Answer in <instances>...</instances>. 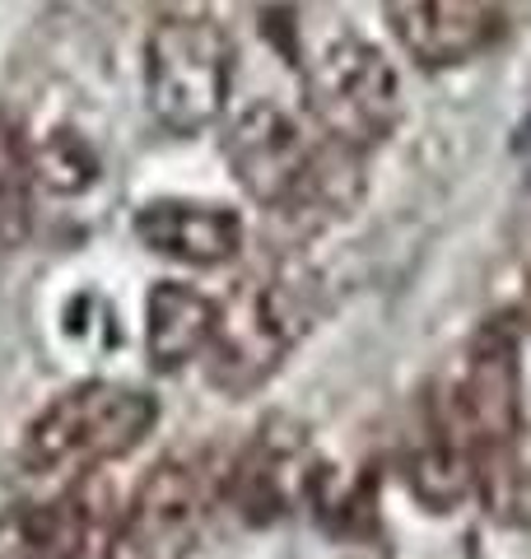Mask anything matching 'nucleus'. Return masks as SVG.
<instances>
[{
  "instance_id": "1",
  "label": "nucleus",
  "mask_w": 531,
  "mask_h": 559,
  "mask_svg": "<svg viewBox=\"0 0 531 559\" xmlns=\"http://www.w3.org/2000/svg\"><path fill=\"white\" fill-rule=\"evenodd\" d=\"M438 415L462 439L475 466V489L499 499L518 471L522 443V345L512 322H485L471 336L452 388L438 396Z\"/></svg>"
},
{
  "instance_id": "2",
  "label": "nucleus",
  "mask_w": 531,
  "mask_h": 559,
  "mask_svg": "<svg viewBox=\"0 0 531 559\" xmlns=\"http://www.w3.org/2000/svg\"><path fill=\"white\" fill-rule=\"evenodd\" d=\"M317 322V275L304 266H280L252 275L228 304H220L215 336L205 345V378L224 396H247L271 382L294 345Z\"/></svg>"
},
{
  "instance_id": "3",
  "label": "nucleus",
  "mask_w": 531,
  "mask_h": 559,
  "mask_svg": "<svg viewBox=\"0 0 531 559\" xmlns=\"http://www.w3.org/2000/svg\"><path fill=\"white\" fill-rule=\"evenodd\" d=\"M158 401L131 382H75L33 415L20 462L33 476H80L127 457L150 439Z\"/></svg>"
},
{
  "instance_id": "4",
  "label": "nucleus",
  "mask_w": 531,
  "mask_h": 559,
  "mask_svg": "<svg viewBox=\"0 0 531 559\" xmlns=\"http://www.w3.org/2000/svg\"><path fill=\"white\" fill-rule=\"evenodd\" d=\"M238 51L210 14H168L145 38V103L173 135H201L228 108Z\"/></svg>"
},
{
  "instance_id": "5",
  "label": "nucleus",
  "mask_w": 531,
  "mask_h": 559,
  "mask_svg": "<svg viewBox=\"0 0 531 559\" xmlns=\"http://www.w3.org/2000/svg\"><path fill=\"white\" fill-rule=\"evenodd\" d=\"M304 94L317 135L359 159L387 145L401 127V80L382 47L364 38H335L317 51Z\"/></svg>"
},
{
  "instance_id": "6",
  "label": "nucleus",
  "mask_w": 531,
  "mask_h": 559,
  "mask_svg": "<svg viewBox=\"0 0 531 559\" xmlns=\"http://www.w3.org/2000/svg\"><path fill=\"white\" fill-rule=\"evenodd\" d=\"M220 499L224 476L205 452L164 457L135 485L127 513L108 532L103 559H191Z\"/></svg>"
},
{
  "instance_id": "7",
  "label": "nucleus",
  "mask_w": 531,
  "mask_h": 559,
  "mask_svg": "<svg viewBox=\"0 0 531 559\" xmlns=\"http://www.w3.org/2000/svg\"><path fill=\"white\" fill-rule=\"evenodd\" d=\"M322 140H308L298 117L280 103H247L224 131V159L234 182L266 210L304 219Z\"/></svg>"
},
{
  "instance_id": "8",
  "label": "nucleus",
  "mask_w": 531,
  "mask_h": 559,
  "mask_svg": "<svg viewBox=\"0 0 531 559\" xmlns=\"http://www.w3.org/2000/svg\"><path fill=\"white\" fill-rule=\"evenodd\" d=\"M135 238L154 257H168L191 271H220L243 257V215L215 201H187V197H158L135 210Z\"/></svg>"
},
{
  "instance_id": "9",
  "label": "nucleus",
  "mask_w": 531,
  "mask_h": 559,
  "mask_svg": "<svg viewBox=\"0 0 531 559\" xmlns=\"http://www.w3.org/2000/svg\"><path fill=\"white\" fill-rule=\"evenodd\" d=\"M397 47L424 70H448L481 57L494 38L489 0H382Z\"/></svg>"
},
{
  "instance_id": "10",
  "label": "nucleus",
  "mask_w": 531,
  "mask_h": 559,
  "mask_svg": "<svg viewBox=\"0 0 531 559\" xmlns=\"http://www.w3.org/2000/svg\"><path fill=\"white\" fill-rule=\"evenodd\" d=\"M98 540L108 536L80 485L43 503L0 509V559H94Z\"/></svg>"
},
{
  "instance_id": "11",
  "label": "nucleus",
  "mask_w": 531,
  "mask_h": 559,
  "mask_svg": "<svg viewBox=\"0 0 531 559\" xmlns=\"http://www.w3.org/2000/svg\"><path fill=\"white\" fill-rule=\"evenodd\" d=\"M304 433L285 419H271L247 452L234 462V471L224 476V495L238 503L243 518L271 522L294 503L298 485H304Z\"/></svg>"
},
{
  "instance_id": "12",
  "label": "nucleus",
  "mask_w": 531,
  "mask_h": 559,
  "mask_svg": "<svg viewBox=\"0 0 531 559\" xmlns=\"http://www.w3.org/2000/svg\"><path fill=\"white\" fill-rule=\"evenodd\" d=\"M220 304L201 289L158 280L145 299V355L158 373H177L182 364L201 359L210 336H215Z\"/></svg>"
},
{
  "instance_id": "13",
  "label": "nucleus",
  "mask_w": 531,
  "mask_h": 559,
  "mask_svg": "<svg viewBox=\"0 0 531 559\" xmlns=\"http://www.w3.org/2000/svg\"><path fill=\"white\" fill-rule=\"evenodd\" d=\"M33 140L20 121L0 117V242H20L33 219Z\"/></svg>"
},
{
  "instance_id": "14",
  "label": "nucleus",
  "mask_w": 531,
  "mask_h": 559,
  "mask_svg": "<svg viewBox=\"0 0 531 559\" xmlns=\"http://www.w3.org/2000/svg\"><path fill=\"white\" fill-rule=\"evenodd\" d=\"M33 178L57 197H75L98 182V150L75 127H51V135L33 145Z\"/></svg>"
}]
</instances>
